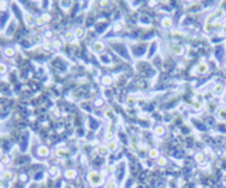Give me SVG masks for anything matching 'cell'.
I'll list each match as a JSON object with an SVG mask.
<instances>
[{"label": "cell", "mask_w": 226, "mask_h": 188, "mask_svg": "<svg viewBox=\"0 0 226 188\" xmlns=\"http://www.w3.org/2000/svg\"><path fill=\"white\" fill-rule=\"evenodd\" d=\"M194 108H195L196 111H198V109H201V103H199V102H195V103H194Z\"/></svg>", "instance_id": "cell-26"}, {"label": "cell", "mask_w": 226, "mask_h": 188, "mask_svg": "<svg viewBox=\"0 0 226 188\" xmlns=\"http://www.w3.org/2000/svg\"><path fill=\"white\" fill-rule=\"evenodd\" d=\"M3 54H4L7 58H11V57L16 55V48H13V47H6V48L3 50Z\"/></svg>", "instance_id": "cell-6"}, {"label": "cell", "mask_w": 226, "mask_h": 188, "mask_svg": "<svg viewBox=\"0 0 226 188\" xmlns=\"http://www.w3.org/2000/svg\"><path fill=\"white\" fill-rule=\"evenodd\" d=\"M55 153H57V156H58V157H67V156H68L67 150H62V149H58Z\"/></svg>", "instance_id": "cell-15"}, {"label": "cell", "mask_w": 226, "mask_h": 188, "mask_svg": "<svg viewBox=\"0 0 226 188\" xmlns=\"http://www.w3.org/2000/svg\"><path fill=\"white\" fill-rule=\"evenodd\" d=\"M158 164H160V165H163V167H164V165H165V164H167V160H165V158H164V157H160V158H158Z\"/></svg>", "instance_id": "cell-21"}, {"label": "cell", "mask_w": 226, "mask_h": 188, "mask_svg": "<svg viewBox=\"0 0 226 188\" xmlns=\"http://www.w3.org/2000/svg\"><path fill=\"white\" fill-rule=\"evenodd\" d=\"M88 180H89V183H91V184H93V185H99V184L102 183V175H100L99 173L91 171V173L88 174Z\"/></svg>", "instance_id": "cell-1"}, {"label": "cell", "mask_w": 226, "mask_h": 188, "mask_svg": "<svg viewBox=\"0 0 226 188\" xmlns=\"http://www.w3.org/2000/svg\"><path fill=\"white\" fill-rule=\"evenodd\" d=\"M16 26H17V23H16V20H13V21H10L9 23V26H7V30H6V37H10V36H13V33L16 31Z\"/></svg>", "instance_id": "cell-3"}, {"label": "cell", "mask_w": 226, "mask_h": 188, "mask_svg": "<svg viewBox=\"0 0 226 188\" xmlns=\"http://www.w3.org/2000/svg\"><path fill=\"white\" fill-rule=\"evenodd\" d=\"M158 156H160L158 150H155V149L150 150V157H151V158H158Z\"/></svg>", "instance_id": "cell-18"}, {"label": "cell", "mask_w": 226, "mask_h": 188, "mask_svg": "<svg viewBox=\"0 0 226 188\" xmlns=\"http://www.w3.org/2000/svg\"><path fill=\"white\" fill-rule=\"evenodd\" d=\"M50 173H51V175H58V168L52 167V168L50 170Z\"/></svg>", "instance_id": "cell-22"}, {"label": "cell", "mask_w": 226, "mask_h": 188, "mask_svg": "<svg viewBox=\"0 0 226 188\" xmlns=\"http://www.w3.org/2000/svg\"><path fill=\"white\" fill-rule=\"evenodd\" d=\"M50 19H51L50 14H42V20H44V21H50Z\"/></svg>", "instance_id": "cell-25"}, {"label": "cell", "mask_w": 226, "mask_h": 188, "mask_svg": "<svg viewBox=\"0 0 226 188\" xmlns=\"http://www.w3.org/2000/svg\"><path fill=\"white\" fill-rule=\"evenodd\" d=\"M23 19H24V23L27 24V26H33L34 23H36V16H33L31 13H26L24 16H23Z\"/></svg>", "instance_id": "cell-2"}, {"label": "cell", "mask_w": 226, "mask_h": 188, "mask_svg": "<svg viewBox=\"0 0 226 188\" xmlns=\"http://www.w3.org/2000/svg\"><path fill=\"white\" fill-rule=\"evenodd\" d=\"M196 71H198L199 74H205V72L208 71V65L202 62V64H199V65H198V68H196Z\"/></svg>", "instance_id": "cell-9"}, {"label": "cell", "mask_w": 226, "mask_h": 188, "mask_svg": "<svg viewBox=\"0 0 226 188\" xmlns=\"http://www.w3.org/2000/svg\"><path fill=\"white\" fill-rule=\"evenodd\" d=\"M109 153V149L106 147V146H100L99 147V154H102V156H106Z\"/></svg>", "instance_id": "cell-14"}, {"label": "cell", "mask_w": 226, "mask_h": 188, "mask_svg": "<svg viewBox=\"0 0 226 188\" xmlns=\"http://www.w3.org/2000/svg\"><path fill=\"white\" fill-rule=\"evenodd\" d=\"M37 154L40 157H48V156H50V150H48V147H45V146H40L37 150Z\"/></svg>", "instance_id": "cell-7"}, {"label": "cell", "mask_w": 226, "mask_h": 188, "mask_svg": "<svg viewBox=\"0 0 226 188\" xmlns=\"http://www.w3.org/2000/svg\"><path fill=\"white\" fill-rule=\"evenodd\" d=\"M1 180H4V181H7V183H11V181L14 180V173H13V171H9V170L3 171V173H1Z\"/></svg>", "instance_id": "cell-4"}, {"label": "cell", "mask_w": 226, "mask_h": 188, "mask_svg": "<svg viewBox=\"0 0 226 188\" xmlns=\"http://www.w3.org/2000/svg\"><path fill=\"white\" fill-rule=\"evenodd\" d=\"M65 177L68 178V180H74L76 177V171L74 170V168H69V170H67L65 171Z\"/></svg>", "instance_id": "cell-8"}, {"label": "cell", "mask_w": 226, "mask_h": 188, "mask_svg": "<svg viewBox=\"0 0 226 188\" xmlns=\"http://www.w3.org/2000/svg\"><path fill=\"white\" fill-rule=\"evenodd\" d=\"M103 48H105V45H103L102 41H95V42L92 44V50H93L95 52H100V51H103Z\"/></svg>", "instance_id": "cell-5"}, {"label": "cell", "mask_w": 226, "mask_h": 188, "mask_svg": "<svg viewBox=\"0 0 226 188\" xmlns=\"http://www.w3.org/2000/svg\"><path fill=\"white\" fill-rule=\"evenodd\" d=\"M108 149H109V151H114L116 149H117V143L110 142V143H109V146H108Z\"/></svg>", "instance_id": "cell-19"}, {"label": "cell", "mask_w": 226, "mask_h": 188, "mask_svg": "<svg viewBox=\"0 0 226 188\" xmlns=\"http://www.w3.org/2000/svg\"><path fill=\"white\" fill-rule=\"evenodd\" d=\"M4 74H7V67L6 64L0 62V75H4Z\"/></svg>", "instance_id": "cell-17"}, {"label": "cell", "mask_w": 226, "mask_h": 188, "mask_svg": "<svg viewBox=\"0 0 226 188\" xmlns=\"http://www.w3.org/2000/svg\"><path fill=\"white\" fill-rule=\"evenodd\" d=\"M103 83H105V85H109V83H110V78H109V76H105V78H103Z\"/></svg>", "instance_id": "cell-23"}, {"label": "cell", "mask_w": 226, "mask_h": 188, "mask_svg": "<svg viewBox=\"0 0 226 188\" xmlns=\"http://www.w3.org/2000/svg\"><path fill=\"white\" fill-rule=\"evenodd\" d=\"M83 33H85V31H83V28H82V27H78V28L75 30V37L81 38L82 36H83Z\"/></svg>", "instance_id": "cell-13"}, {"label": "cell", "mask_w": 226, "mask_h": 188, "mask_svg": "<svg viewBox=\"0 0 226 188\" xmlns=\"http://www.w3.org/2000/svg\"><path fill=\"white\" fill-rule=\"evenodd\" d=\"M106 188H117V183L114 180H109L106 184Z\"/></svg>", "instance_id": "cell-16"}, {"label": "cell", "mask_w": 226, "mask_h": 188, "mask_svg": "<svg viewBox=\"0 0 226 188\" xmlns=\"http://www.w3.org/2000/svg\"><path fill=\"white\" fill-rule=\"evenodd\" d=\"M222 91H223V86H222V85H216V86H215V89H213V92H215V93H221Z\"/></svg>", "instance_id": "cell-20"}, {"label": "cell", "mask_w": 226, "mask_h": 188, "mask_svg": "<svg viewBox=\"0 0 226 188\" xmlns=\"http://www.w3.org/2000/svg\"><path fill=\"white\" fill-rule=\"evenodd\" d=\"M1 171H3V163L0 161V173H1Z\"/></svg>", "instance_id": "cell-28"}, {"label": "cell", "mask_w": 226, "mask_h": 188, "mask_svg": "<svg viewBox=\"0 0 226 188\" xmlns=\"http://www.w3.org/2000/svg\"><path fill=\"white\" fill-rule=\"evenodd\" d=\"M172 52L177 55H181V54H184V48L181 45H175V47H172Z\"/></svg>", "instance_id": "cell-11"}, {"label": "cell", "mask_w": 226, "mask_h": 188, "mask_svg": "<svg viewBox=\"0 0 226 188\" xmlns=\"http://www.w3.org/2000/svg\"><path fill=\"white\" fill-rule=\"evenodd\" d=\"M171 24H172V21H171V19H168V17H167V19H164V20L161 21V26H163L164 28H170V27H171Z\"/></svg>", "instance_id": "cell-10"}, {"label": "cell", "mask_w": 226, "mask_h": 188, "mask_svg": "<svg viewBox=\"0 0 226 188\" xmlns=\"http://www.w3.org/2000/svg\"><path fill=\"white\" fill-rule=\"evenodd\" d=\"M196 160H198V161L201 163V161L204 160V156H202V154H198V156H196Z\"/></svg>", "instance_id": "cell-27"}, {"label": "cell", "mask_w": 226, "mask_h": 188, "mask_svg": "<svg viewBox=\"0 0 226 188\" xmlns=\"http://www.w3.org/2000/svg\"><path fill=\"white\" fill-rule=\"evenodd\" d=\"M165 133V129L163 127V126H157L155 127V134L157 136H161V134H164Z\"/></svg>", "instance_id": "cell-12"}, {"label": "cell", "mask_w": 226, "mask_h": 188, "mask_svg": "<svg viewBox=\"0 0 226 188\" xmlns=\"http://www.w3.org/2000/svg\"><path fill=\"white\" fill-rule=\"evenodd\" d=\"M65 37H67V40H68V41H71V40L74 38V34L69 31V33H67V36H65Z\"/></svg>", "instance_id": "cell-24"}]
</instances>
